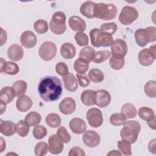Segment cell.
Masks as SVG:
<instances>
[{"instance_id": "cell-37", "label": "cell", "mask_w": 156, "mask_h": 156, "mask_svg": "<svg viewBox=\"0 0 156 156\" xmlns=\"http://www.w3.org/2000/svg\"><path fill=\"white\" fill-rule=\"evenodd\" d=\"M30 126L25 120H20L16 124V133L21 137L26 136L29 132Z\"/></svg>"}, {"instance_id": "cell-5", "label": "cell", "mask_w": 156, "mask_h": 156, "mask_svg": "<svg viewBox=\"0 0 156 156\" xmlns=\"http://www.w3.org/2000/svg\"><path fill=\"white\" fill-rule=\"evenodd\" d=\"M66 15L63 12H55L49 22V28L51 32L56 35L63 34L66 29Z\"/></svg>"}, {"instance_id": "cell-51", "label": "cell", "mask_w": 156, "mask_h": 156, "mask_svg": "<svg viewBox=\"0 0 156 156\" xmlns=\"http://www.w3.org/2000/svg\"><path fill=\"white\" fill-rule=\"evenodd\" d=\"M124 126L130 127L136 131H137L138 133H140L141 130V125L140 124L136 121H126L124 124Z\"/></svg>"}, {"instance_id": "cell-32", "label": "cell", "mask_w": 156, "mask_h": 156, "mask_svg": "<svg viewBox=\"0 0 156 156\" xmlns=\"http://www.w3.org/2000/svg\"><path fill=\"white\" fill-rule=\"evenodd\" d=\"M46 124L52 128L60 127L61 124V118L57 113H50L48 115L45 119Z\"/></svg>"}, {"instance_id": "cell-13", "label": "cell", "mask_w": 156, "mask_h": 156, "mask_svg": "<svg viewBox=\"0 0 156 156\" xmlns=\"http://www.w3.org/2000/svg\"><path fill=\"white\" fill-rule=\"evenodd\" d=\"M111 53L112 55H117L125 57L127 53V44L122 39H116L113 40L110 46Z\"/></svg>"}, {"instance_id": "cell-31", "label": "cell", "mask_w": 156, "mask_h": 156, "mask_svg": "<svg viewBox=\"0 0 156 156\" xmlns=\"http://www.w3.org/2000/svg\"><path fill=\"white\" fill-rule=\"evenodd\" d=\"M24 120L30 126H36L41 122V117L38 112L32 111L26 115Z\"/></svg>"}, {"instance_id": "cell-39", "label": "cell", "mask_w": 156, "mask_h": 156, "mask_svg": "<svg viewBox=\"0 0 156 156\" xmlns=\"http://www.w3.org/2000/svg\"><path fill=\"white\" fill-rule=\"evenodd\" d=\"M126 121V116L122 113H115L112 114L110 118L111 124L115 126H119L123 125Z\"/></svg>"}, {"instance_id": "cell-30", "label": "cell", "mask_w": 156, "mask_h": 156, "mask_svg": "<svg viewBox=\"0 0 156 156\" xmlns=\"http://www.w3.org/2000/svg\"><path fill=\"white\" fill-rule=\"evenodd\" d=\"M74 68L78 74H84L89 68V62L79 58L74 63Z\"/></svg>"}, {"instance_id": "cell-12", "label": "cell", "mask_w": 156, "mask_h": 156, "mask_svg": "<svg viewBox=\"0 0 156 156\" xmlns=\"http://www.w3.org/2000/svg\"><path fill=\"white\" fill-rule=\"evenodd\" d=\"M48 144L49 151L52 154H59L64 149L63 142L55 134H53L49 137Z\"/></svg>"}, {"instance_id": "cell-41", "label": "cell", "mask_w": 156, "mask_h": 156, "mask_svg": "<svg viewBox=\"0 0 156 156\" xmlns=\"http://www.w3.org/2000/svg\"><path fill=\"white\" fill-rule=\"evenodd\" d=\"M20 68L18 65L13 62H7L5 67L2 72L9 75H15L19 73Z\"/></svg>"}, {"instance_id": "cell-34", "label": "cell", "mask_w": 156, "mask_h": 156, "mask_svg": "<svg viewBox=\"0 0 156 156\" xmlns=\"http://www.w3.org/2000/svg\"><path fill=\"white\" fill-rule=\"evenodd\" d=\"M88 77L94 83H100L103 81L104 75L101 70L97 68H93L89 71Z\"/></svg>"}, {"instance_id": "cell-38", "label": "cell", "mask_w": 156, "mask_h": 156, "mask_svg": "<svg viewBox=\"0 0 156 156\" xmlns=\"http://www.w3.org/2000/svg\"><path fill=\"white\" fill-rule=\"evenodd\" d=\"M34 29L39 34H43L48 30V23L44 20H38L34 24Z\"/></svg>"}, {"instance_id": "cell-56", "label": "cell", "mask_w": 156, "mask_h": 156, "mask_svg": "<svg viewBox=\"0 0 156 156\" xmlns=\"http://www.w3.org/2000/svg\"><path fill=\"white\" fill-rule=\"evenodd\" d=\"M5 141L2 136H1V152H2L5 149Z\"/></svg>"}, {"instance_id": "cell-20", "label": "cell", "mask_w": 156, "mask_h": 156, "mask_svg": "<svg viewBox=\"0 0 156 156\" xmlns=\"http://www.w3.org/2000/svg\"><path fill=\"white\" fill-rule=\"evenodd\" d=\"M64 87L65 89L70 92H74L78 88V82L74 75L72 73H68L62 76Z\"/></svg>"}, {"instance_id": "cell-17", "label": "cell", "mask_w": 156, "mask_h": 156, "mask_svg": "<svg viewBox=\"0 0 156 156\" xmlns=\"http://www.w3.org/2000/svg\"><path fill=\"white\" fill-rule=\"evenodd\" d=\"M138 133L135 130L129 127L124 126L121 130L120 136L122 140L127 141L130 144H133L138 139Z\"/></svg>"}, {"instance_id": "cell-3", "label": "cell", "mask_w": 156, "mask_h": 156, "mask_svg": "<svg viewBox=\"0 0 156 156\" xmlns=\"http://www.w3.org/2000/svg\"><path fill=\"white\" fill-rule=\"evenodd\" d=\"M135 39L136 44L140 47L154 42L156 40V27L149 26L145 29H138L135 32Z\"/></svg>"}, {"instance_id": "cell-54", "label": "cell", "mask_w": 156, "mask_h": 156, "mask_svg": "<svg viewBox=\"0 0 156 156\" xmlns=\"http://www.w3.org/2000/svg\"><path fill=\"white\" fill-rule=\"evenodd\" d=\"M155 121H156V118H155V116L152 118L151 120H149V121H147V124L149 126V127L153 129V130H155L156 127H155Z\"/></svg>"}, {"instance_id": "cell-44", "label": "cell", "mask_w": 156, "mask_h": 156, "mask_svg": "<svg viewBox=\"0 0 156 156\" xmlns=\"http://www.w3.org/2000/svg\"><path fill=\"white\" fill-rule=\"evenodd\" d=\"M102 32L113 35L118 29V26L114 22L102 24L99 29Z\"/></svg>"}, {"instance_id": "cell-55", "label": "cell", "mask_w": 156, "mask_h": 156, "mask_svg": "<svg viewBox=\"0 0 156 156\" xmlns=\"http://www.w3.org/2000/svg\"><path fill=\"white\" fill-rule=\"evenodd\" d=\"M0 103H1V115H2L6 110V104H7L2 101H0Z\"/></svg>"}, {"instance_id": "cell-8", "label": "cell", "mask_w": 156, "mask_h": 156, "mask_svg": "<svg viewBox=\"0 0 156 156\" xmlns=\"http://www.w3.org/2000/svg\"><path fill=\"white\" fill-rule=\"evenodd\" d=\"M57 47L54 43L51 41L43 42L38 50L40 58L44 61L51 60L56 55Z\"/></svg>"}, {"instance_id": "cell-52", "label": "cell", "mask_w": 156, "mask_h": 156, "mask_svg": "<svg viewBox=\"0 0 156 156\" xmlns=\"http://www.w3.org/2000/svg\"><path fill=\"white\" fill-rule=\"evenodd\" d=\"M155 141L156 140L154 138L152 140L150 141L149 145H148V149L149 150V151L151 152H152V154H155L156 151H155Z\"/></svg>"}, {"instance_id": "cell-49", "label": "cell", "mask_w": 156, "mask_h": 156, "mask_svg": "<svg viewBox=\"0 0 156 156\" xmlns=\"http://www.w3.org/2000/svg\"><path fill=\"white\" fill-rule=\"evenodd\" d=\"M76 77L78 80V83L81 87H87L90 85V79L86 75L77 73Z\"/></svg>"}, {"instance_id": "cell-53", "label": "cell", "mask_w": 156, "mask_h": 156, "mask_svg": "<svg viewBox=\"0 0 156 156\" xmlns=\"http://www.w3.org/2000/svg\"><path fill=\"white\" fill-rule=\"evenodd\" d=\"M1 46H2L7 40V35L6 32L1 27Z\"/></svg>"}, {"instance_id": "cell-48", "label": "cell", "mask_w": 156, "mask_h": 156, "mask_svg": "<svg viewBox=\"0 0 156 156\" xmlns=\"http://www.w3.org/2000/svg\"><path fill=\"white\" fill-rule=\"evenodd\" d=\"M55 71L58 75L63 76L69 73V68L65 63L59 62L55 66Z\"/></svg>"}, {"instance_id": "cell-16", "label": "cell", "mask_w": 156, "mask_h": 156, "mask_svg": "<svg viewBox=\"0 0 156 156\" xmlns=\"http://www.w3.org/2000/svg\"><path fill=\"white\" fill-rule=\"evenodd\" d=\"M8 57L15 62L21 60L24 55V51L23 48L18 44H13L10 45L7 49Z\"/></svg>"}, {"instance_id": "cell-33", "label": "cell", "mask_w": 156, "mask_h": 156, "mask_svg": "<svg viewBox=\"0 0 156 156\" xmlns=\"http://www.w3.org/2000/svg\"><path fill=\"white\" fill-rule=\"evenodd\" d=\"M138 113L140 118L147 122L155 116L154 111L152 108L147 107H142L140 108Z\"/></svg>"}, {"instance_id": "cell-4", "label": "cell", "mask_w": 156, "mask_h": 156, "mask_svg": "<svg viewBox=\"0 0 156 156\" xmlns=\"http://www.w3.org/2000/svg\"><path fill=\"white\" fill-rule=\"evenodd\" d=\"M90 37L91 44L96 48L110 46L113 41L112 35L103 32L98 28H94L90 30Z\"/></svg>"}, {"instance_id": "cell-23", "label": "cell", "mask_w": 156, "mask_h": 156, "mask_svg": "<svg viewBox=\"0 0 156 156\" xmlns=\"http://www.w3.org/2000/svg\"><path fill=\"white\" fill-rule=\"evenodd\" d=\"M60 54L65 59H71L76 55V48L71 43L66 42L62 44L60 47Z\"/></svg>"}, {"instance_id": "cell-26", "label": "cell", "mask_w": 156, "mask_h": 156, "mask_svg": "<svg viewBox=\"0 0 156 156\" xmlns=\"http://www.w3.org/2000/svg\"><path fill=\"white\" fill-rule=\"evenodd\" d=\"M96 91L92 90H86L80 95V99L83 104L87 106H92L95 104Z\"/></svg>"}, {"instance_id": "cell-22", "label": "cell", "mask_w": 156, "mask_h": 156, "mask_svg": "<svg viewBox=\"0 0 156 156\" xmlns=\"http://www.w3.org/2000/svg\"><path fill=\"white\" fill-rule=\"evenodd\" d=\"M1 133L7 136L13 135L16 132V124L11 121H1Z\"/></svg>"}, {"instance_id": "cell-57", "label": "cell", "mask_w": 156, "mask_h": 156, "mask_svg": "<svg viewBox=\"0 0 156 156\" xmlns=\"http://www.w3.org/2000/svg\"><path fill=\"white\" fill-rule=\"evenodd\" d=\"M107 155H121V153L119 151H118L116 150H112L110 151V152H108L107 154Z\"/></svg>"}, {"instance_id": "cell-6", "label": "cell", "mask_w": 156, "mask_h": 156, "mask_svg": "<svg viewBox=\"0 0 156 156\" xmlns=\"http://www.w3.org/2000/svg\"><path fill=\"white\" fill-rule=\"evenodd\" d=\"M138 17V12L135 7L126 5L122 8L119 15V20L122 24L129 26L135 21Z\"/></svg>"}, {"instance_id": "cell-2", "label": "cell", "mask_w": 156, "mask_h": 156, "mask_svg": "<svg viewBox=\"0 0 156 156\" xmlns=\"http://www.w3.org/2000/svg\"><path fill=\"white\" fill-rule=\"evenodd\" d=\"M118 13L117 7L113 4L96 3L94 8V16L102 20H113Z\"/></svg>"}, {"instance_id": "cell-50", "label": "cell", "mask_w": 156, "mask_h": 156, "mask_svg": "<svg viewBox=\"0 0 156 156\" xmlns=\"http://www.w3.org/2000/svg\"><path fill=\"white\" fill-rule=\"evenodd\" d=\"M85 155L86 154H85L84 151L82 148H80L78 146L73 147L69 150V152L68 153L69 156H77V155L85 156Z\"/></svg>"}, {"instance_id": "cell-46", "label": "cell", "mask_w": 156, "mask_h": 156, "mask_svg": "<svg viewBox=\"0 0 156 156\" xmlns=\"http://www.w3.org/2000/svg\"><path fill=\"white\" fill-rule=\"evenodd\" d=\"M32 133L36 139L41 140L47 135V129L43 126L37 125L34 128Z\"/></svg>"}, {"instance_id": "cell-42", "label": "cell", "mask_w": 156, "mask_h": 156, "mask_svg": "<svg viewBox=\"0 0 156 156\" xmlns=\"http://www.w3.org/2000/svg\"><path fill=\"white\" fill-rule=\"evenodd\" d=\"M118 148L121 154L124 155H132L130 143L125 140H119L118 141Z\"/></svg>"}, {"instance_id": "cell-15", "label": "cell", "mask_w": 156, "mask_h": 156, "mask_svg": "<svg viewBox=\"0 0 156 156\" xmlns=\"http://www.w3.org/2000/svg\"><path fill=\"white\" fill-rule=\"evenodd\" d=\"M58 107L62 113L64 115H70L75 111L76 104L74 99L67 97L60 102Z\"/></svg>"}, {"instance_id": "cell-43", "label": "cell", "mask_w": 156, "mask_h": 156, "mask_svg": "<svg viewBox=\"0 0 156 156\" xmlns=\"http://www.w3.org/2000/svg\"><path fill=\"white\" fill-rule=\"evenodd\" d=\"M49 150V146L46 142H38L35 146L34 152L37 156H43L46 155Z\"/></svg>"}, {"instance_id": "cell-10", "label": "cell", "mask_w": 156, "mask_h": 156, "mask_svg": "<svg viewBox=\"0 0 156 156\" xmlns=\"http://www.w3.org/2000/svg\"><path fill=\"white\" fill-rule=\"evenodd\" d=\"M84 144L89 147H95L101 141L99 135L94 130H85L82 137Z\"/></svg>"}, {"instance_id": "cell-28", "label": "cell", "mask_w": 156, "mask_h": 156, "mask_svg": "<svg viewBox=\"0 0 156 156\" xmlns=\"http://www.w3.org/2000/svg\"><path fill=\"white\" fill-rule=\"evenodd\" d=\"M121 112L126 116V119L133 118L137 115V110L135 107L130 103H126L122 105Z\"/></svg>"}, {"instance_id": "cell-18", "label": "cell", "mask_w": 156, "mask_h": 156, "mask_svg": "<svg viewBox=\"0 0 156 156\" xmlns=\"http://www.w3.org/2000/svg\"><path fill=\"white\" fill-rule=\"evenodd\" d=\"M69 126L71 131L76 134H81L87 129L85 122L81 118H74L69 122Z\"/></svg>"}, {"instance_id": "cell-1", "label": "cell", "mask_w": 156, "mask_h": 156, "mask_svg": "<svg viewBox=\"0 0 156 156\" xmlns=\"http://www.w3.org/2000/svg\"><path fill=\"white\" fill-rule=\"evenodd\" d=\"M38 91L43 101H55L58 99L62 94V84L57 77L47 76L40 80Z\"/></svg>"}, {"instance_id": "cell-27", "label": "cell", "mask_w": 156, "mask_h": 156, "mask_svg": "<svg viewBox=\"0 0 156 156\" xmlns=\"http://www.w3.org/2000/svg\"><path fill=\"white\" fill-rule=\"evenodd\" d=\"M125 63L124 57L117 55H112L109 60V65L110 67L115 70H119L122 69Z\"/></svg>"}, {"instance_id": "cell-40", "label": "cell", "mask_w": 156, "mask_h": 156, "mask_svg": "<svg viewBox=\"0 0 156 156\" xmlns=\"http://www.w3.org/2000/svg\"><path fill=\"white\" fill-rule=\"evenodd\" d=\"M111 53L109 51L102 50L95 52L93 62L96 63H101L110 57Z\"/></svg>"}, {"instance_id": "cell-45", "label": "cell", "mask_w": 156, "mask_h": 156, "mask_svg": "<svg viewBox=\"0 0 156 156\" xmlns=\"http://www.w3.org/2000/svg\"><path fill=\"white\" fill-rule=\"evenodd\" d=\"M57 136L65 143H69L71 141V136L68 132L66 129L63 126H60L57 130Z\"/></svg>"}, {"instance_id": "cell-19", "label": "cell", "mask_w": 156, "mask_h": 156, "mask_svg": "<svg viewBox=\"0 0 156 156\" xmlns=\"http://www.w3.org/2000/svg\"><path fill=\"white\" fill-rule=\"evenodd\" d=\"M68 24L70 28L77 32H83L86 29L85 21L78 16H72L69 18Z\"/></svg>"}, {"instance_id": "cell-9", "label": "cell", "mask_w": 156, "mask_h": 156, "mask_svg": "<svg viewBox=\"0 0 156 156\" xmlns=\"http://www.w3.org/2000/svg\"><path fill=\"white\" fill-rule=\"evenodd\" d=\"M86 118L89 125L94 128L100 127L104 121L101 111L99 108L95 107L91 108L87 111Z\"/></svg>"}, {"instance_id": "cell-7", "label": "cell", "mask_w": 156, "mask_h": 156, "mask_svg": "<svg viewBox=\"0 0 156 156\" xmlns=\"http://www.w3.org/2000/svg\"><path fill=\"white\" fill-rule=\"evenodd\" d=\"M156 58L155 44L150 46L149 48H144L141 50L138 55L139 63L144 66H148L152 65Z\"/></svg>"}, {"instance_id": "cell-29", "label": "cell", "mask_w": 156, "mask_h": 156, "mask_svg": "<svg viewBox=\"0 0 156 156\" xmlns=\"http://www.w3.org/2000/svg\"><path fill=\"white\" fill-rule=\"evenodd\" d=\"M95 50L91 46H87L83 48H82L79 54V58H81L82 59L85 60L88 62H91L93 60L94 55H95Z\"/></svg>"}, {"instance_id": "cell-35", "label": "cell", "mask_w": 156, "mask_h": 156, "mask_svg": "<svg viewBox=\"0 0 156 156\" xmlns=\"http://www.w3.org/2000/svg\"><path fill=\"white\" fill-rule=\"evenodd\" d=\"M12 87L16 93V96L19 97L26 93L27 88V84L26 81L19 80L13 83Z\"/></svg>"}, {"instance_id": "cell-58", "label": "cell", "mask_w": 156, "mask_h": 156, "mask_svg": "<svg viewBox=\"0 0 156 156\" xmlns=\"http://www.w3.org/2000/svg\"><path fill=\"white\" fill-rule=\"evenodd\" d=\"M0 58H1V68H0V73H2V71H3V69H4V67H5V64H6V62H5V60H4L2 57H1Z\"/></svg>"}, {"instance_id": "cell-36", "label": "cell", "mask_w": 156, "mask_h": 156, "mask_svg": "<svg viewBox=\"0 0 156 156\" xmlns=\"http://www.w3.org/2000/svg\"><path fill=\"white\" fill-rule=\"evenodd\" d=\"M144 91L148 97L155 98L156 97V82L155 80L147 81L144 84Z\"/></svg>"}, {"instance_id": "cell-11", "label": "cell", "mask_w": 156, "mask_h": 156, "mask_svg": "<svg viewBox=\"0 0 156 156\" xmlns=\"http://www.w3.org/2000/svg\"><path fill=\"white\" fill-rule=\"evenodd\" d=\"M112 100L109 92L105 90H98L95 93V104L101 108L107 107Z\"/></svg>"}, {"instance_id": "cell-47", "label": "cell", "mask_w": 156, "mask_h": 156, "mask_svg": "<svg viewBox=\"0 0 156 156\" xmlns=\"http://www.w3.org/2000/svg\"><path fill=\"white\" fill-rule=\"evenodd\" d=\"M74 38L77 44L80 46H87L88 44V37L83 32H77L74 35Z\"/></svg>"}, {"instance_id": "cell-21", "label": "cell", "mask_w": 156, "mask_h": 156, "mask_svg": "<svg viewBox=\"0 0 156 156\" xmlns=\"http://www.w3.org/2000/svg\"><path fill=\"white\" fill-rule=\"evenodd\" d=\"M32 104L33 102L30 98L27 95L23 94L18 97L16 102V107L20 112H26L30 109Z\"/></svg>"}, {"instance_id": "cell-24", "label": "cell", "mask_w": 156, "mask_h": 156, "mask_svg": "<svg viewBox=\"0 0 156 156\" xmlns=\"http://www.w3.org/2000/svg\"><path fill=\"white\" fill-rule=\"evenodd\" d=\"M16 96V93L12 87H5L0 91V101L6 104L10 103Z\"/></svg>"}, {"instance_id": "cell-25", "label": "cell", "mask_w": 156, "mask_h": 156, "mask_svg": "<svg viewBox=\"0 0 156 156\" xmlns=\"http://www.w3.org/2000/svg\"><path fill=\"white\" fill-rule=\"evenodd\" d=\"M96 2L88 1L84 2L80 7V12L83 16L88 18H93L94 16V8Z\"/></svg>"}, {"instance_id": "cell-14", "label": "cell", "mask_w": 156, "mask_h": 156, "mask_svg": "<svg viewBox=\"0 0 156 156\" xmlns=\"http://www.w3.org/2000/svg\"><path fill=\"white\" fill-rule=\"evenodd\" d=\"M37 41L36 35L30 30H26L23 32L20 37L21 44L26 48H32L36 44Z\"/></svg>"}]
</instances>
